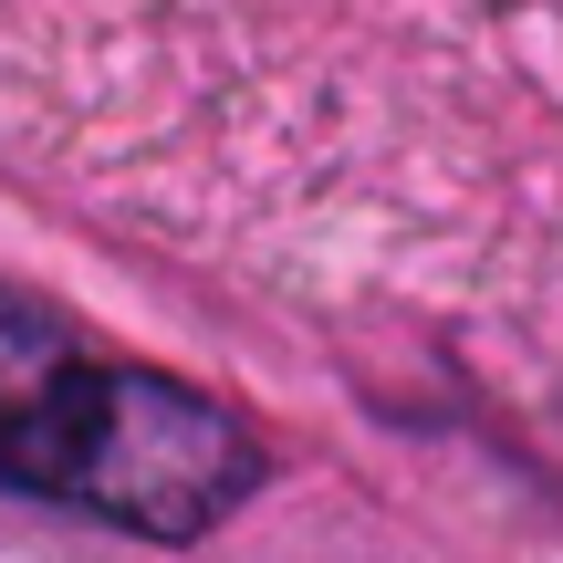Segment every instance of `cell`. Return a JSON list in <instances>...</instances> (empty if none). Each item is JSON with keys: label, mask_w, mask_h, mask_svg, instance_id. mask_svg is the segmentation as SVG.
Instances as JSON below:
<instances>
[{"label": "cell", "mask_w": 563, "mask_h": 563, "mask_svg": "<svg viewBox=\"0 0 563 563\" xmlns=\"http://www.w3.org/2000/svg\"><path fill=\"white\" fill-rule=\"evenodd\" d=\"M0 490L188 543L262 490V439L199 386L95 355L63 313L0 282Z\"/></svg>", "instance_id": "6da1fadb"}]
</instances>
